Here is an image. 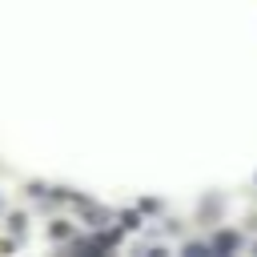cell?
Listing matches in <instances>:
<instances>
[{
  "label": "cell",
  "mask_w": 257,
  "mask_h": 257,
  "mask_svg": "<svg viewBox=\"0 0 257 257\" xmlns=\"http://www.w3.org/2000/svg\"><path fill=\"white\" fill-rule=\"evenodd\" d=\"M213 245H217V249H237V245H241V241H237V237H233V233H221V237H217V241H213Z\"/></svg>",
  "instance_id": "2"
},
{
  "label": "cell",
  "mask_w": 257,
  "mask_h": 257,
  "mask_svg": "<svg viewBox=\"0 0 257 257\" xmlns=\"http://www.w3.org/2000/svg\"><path fill=\"white\" fill-rule=\"evenodd\" d=\"M68 229H72L68 221H52V229H48V233H52L56 241H64V237H68Z\"/></svg>",
  "instance_id": "1"
},
{
  "label": "cell",
  "mask_w": 257,
  "mask_h": 257,
  "mask_svg": "<svg viewBox=\"0 0 257 257\" xmlns=\"http://www.w3.org/2000/svg\"><path fill=\"white\" fill-rule=\"evenodd\" d=\"M8 229L20 237V233H24V213H12V217H8Z\"/></svg>",
  "instance_id": "3"
}]
</instances>
